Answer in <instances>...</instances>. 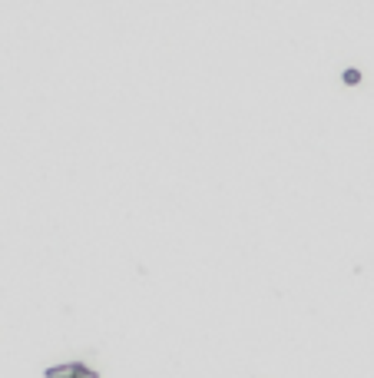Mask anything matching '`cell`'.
Here are the masks:
<instances>
[{"label":"cell","instance_id":"cell-1","mask_svg":"<svg viewBox=\"0 0 374 378\" xmlns=\"http://www.w3.org/2000/svg\"><path fill=\"white\" fill-rule=\"evenodd\" d=\"M43 378H99L93 368H86L83 362H66V365H57V368H47Z\"/></svg>","mask_w":374,"mask_h":378},{"label":"cell","instance_id":"cell-2","mask_svg":"<svg viewBox=\"0 0 374 378\" xmlns=\"http://www.w3.org/2000/svg\"><path fill=\"white\" fill-rule=\"evenodd\" d=\"M345 83H348V86L361 83V70H345Z\"/></svg>","mask_w":374,"mask_h":378}]
</instances>
